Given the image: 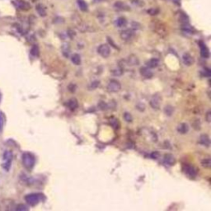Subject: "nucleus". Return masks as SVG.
Instances as JSON below:
<instances>
[{"mask_svg":"<svg viewBox=\"0 0 211 211\" xmlns=\"http://www.w3.org/2000/svg\"><path fill=\"white\" fill-rule=\"evenodd\" d=\"M188 126L186 124H181V125H180L178 128H177V130L181 134H186L188 131Z\"/></svg>","mask_w":211,"mask_h":211,"instance_id":"b1692460","label":"nucleus"},{"mask_svg":"<svg viewBox=\"0 0 211 211\" xmlns=\"http://www.w3.org/2000/svg\"><path fill=\"white\" fill-rule=\"evenodd\" d=\"M182 60H183V63L185 64L186 66H191L194 62L192 56H191L190 54H188V53L184 54L183 56H182Z\"/></svg>","mask_w":211,"mask_h":211,"instance_id":"4468645a","label":"nucleus"},{"mask_svg":"<svg viewBox=\"0 0 211 211\" xmlns=\"http://www.w3.org/2000/svg\"><path fill=\"white\" fill-rule=\"evenodd\" d=\"M67 106L70 109L71 111H74V110H76V109L78 108V101L76 100V98H71L70 100L67 102Z\"/></svg>","mask_w":211,"mask_h":211,"instance_id":"2eb2a0df","label":"nucleus"},{"mask_svg":"<svg viewBox=\"0 0 211 211\" xmlns=\"http://www.w3.org/2000/svg\"><path fill=\"white\" fill-rule=\"evenodd\" d=\"M31 55L34 56H39V49H38V46L34 45L32 47V49H31Z\"/></svg>","mask_w":211,"mask_h":211,"instance_id":"cd10ccee","label":"nucleus"},{"mask_svg":"<svg viewBox=\"0 0 211 211\" xmlns=\"http://www.w3.org/2000/svg\"><path fill=\"white\" fill-rule=\"evenodd\" d=\"M1 97H2V96H1V93H0V100H1Z\"/></svg>","mask_w":211,"mask_h":211,"instance_id":"c9c22d12","label":"nucleus"},{"mask_svg":"<svg viewBox=\"0 0 211 211\" xmlns=\"http://www.w3.org/2000/svg\"><path fill=\"white\" fill-rule=\"evenodd\" d=\"M112 73H113L114 75L119 76V75H121V73H122V71L119 70V69H116V70H113V71H112Z\"/></svg>","mask_w":211,"mask_h":211,"instance_id":"2f4dec72","label":"nucleus"},{"mask_svg":"<svg viewBox=\"0 0 211 211\" xmlns=\"http://www.w3.org/2000/svg\"><path fill=\"white\" fill-rule=\"evenodd\" d=\"M124 119H125V121H127V122H131L132 120H133L132 116H131L130 113H128V112H126V113L124 114Z\"/></svg>","mask_w":211,"mask_h":211,"instance_id":"c85d7f7f","label":"nucleus"},{"mask_svg":"<svg viewBox=\"0 0 211 211\" xmlns=\"http://www.w3.org/2000/svg\"><path fill=\"white\" fill-rule=\"evenodd\" d=\"M163 162L164 163L168 165V166H172L176 163V158H174V156L172 155V154H166L164 156Z\"/></svg>","mask_w":211,"mask_h":211,"instance_id":"f8f14e48","label":"nucleus"},{"mask_svg":"<svg viewBox=\"0 0 211 211\" xmlns=\"http://www.w3.org/2000/svg\"><path fill=\"white\" fill-rule=\"evenodd\" d=\"M97 52L101 56H102L104 58H107L111 54V49L108 45L102 44L97 48Z\"/></svg>","mask_w":211,"mask_h":211,"instance_id":"20e7f679","label":"nucleus"},{"mask_svg":"<svg viewBox=\"0 0 211 211\" xmlns=\"http://www.w3.org/2000/svg\"><path fill=\"white\" fill-rule=\"evenodd\" d=\"M148 14H150V15L152 16H154V15H157L158 13H159V10L158 9H154V8H152V9H149V10L148 11Z\"/></svg>","mask_w":211,"mask_h":211,"instance_id":"7c9ffc66","label":"nucleus"},{"mask_svg":"<svg viewBox=\"0 0 211 211\" xmlns=\"http://www.w3.org/2000/svg\"><path fill=\"white\" fill-rule=\"evenodd\" d=\"M183 172L190 177H196L198 174V169L190 164H184Z\"/></svg>","mask_w":211,"mask_h":211,"instance_id":"7ed1b4c3","label":"nucleus"},{"mask_svg":"<svg viewBox=\"0 0 211 211\" xmlns=\"http://www.w3.org/2000/svg\"><path fill=\"white\" fill-rule=\"evenodd\" d=\"M110 124L111 126L113 127L115 130H117V129L120 127V122L118 121V120L116 118V117H111L110 119Z\"/></svg>","mask_w":211,"mask_h":211,"instance_id":"412c9836","label":"nucleus"},{"mask_svg":"<svg viewBox=\"0 0 211 211\" xmlns=\"http://www.w3.org/2000/svg\"><path fill=\"white\" fill-rule=\"evenodd\" d=\"M77 2H78V7L83 12H87L88 11V4H87V3L84 0H77Z\"/></svg>","mask_w":211,"mask_h":211,"instance_id":"f3484780","label":"nucleus"},{"mask_svg":"<svg viewBox=\"0 0 211 211\" xmlns=\"http://www.w3.org/2000/svg\"><path fill=\"white\" fill-rule=\"evenodd\" d=\"M172 2L176 5H180V0H172Z\"/></svg>","mask_w":211,"mask_h":211,"instance_id":"f704fd0d","label":"nucleus"},{"mask_svg":"<svg viewBox=\"0 0 211 211\" xmlns=\"http://www.w3.org/2000/svg\"><path fill=\"white\" fill-rule=\"evenodd\" d=\"M115 7H116L117 9H120V10H129L130 9V7L128 5H126V3H122V2H116L115 3Z\"/></svg>","mask_w":211,"mask_h":211,"instance_id":"a211bd4d","label":"nucleus"},{"mask_svg":"<svg viewBox=\"0 0 211 211\" xmlns=\"http://www.w3.org/2000/svg\"><path fill=\"white\" fill-rule=\"evenodd\" d=\"M126 23H127V21H126V18H119L116 21V25L117 26V27H122L126 25Z\"/></svg>","mask_w":211,"mask_h":211,"instance_id":"5701e85b","label":"nucleus"},{"mask_svg":"<svg viewBox=\"0 0 211 211\" xmlns=\"http://www.w3.org/2000/svg\"><path fill=\"white\" fill-rule=\"evenodd\" d=\"M44 199H45V196H43L42 194L39 193L29 194V195L25 196V200L27 201V203L28 205H35L39 202L43 201Z\"/></svg>","mask_w":211,"mask_h":211,"instance_id":"f257e3e1","label":"nucleus"},{"mask_svg":"<svg viewBox=\"0 0 211 211\" xmlns=\"http://www.w3.org/2000/svg\"><path fill=\"white\" fill-rule=\"evenodd\" d=\"M140 73L141 75L145 78H151L153 77V73H152V71H151L148 68H147V67H142V68H140Z\"/></svg>","mask_w":211,"mask_h":211,"instance_id":"ddd939ff","label":"nucleus"},{"mask_svg":"<svg viewBox=\"0 0 211 211\" xmlns=\"http://www.w3.org/2000/svg\"><path fill=\"white\" fill-rule=\"evenodd\" d=\"M200 143L204 146L209 147L210 144V140H209V137L207 134H202L200 138Z\"/></svg>","mask_w":211,"mask_h":211,"instance_id":"dca6fc26","label":"nucleus"},{"mask_svg":"<svg viewBox=\"0 0 211 211\" xmlns=\"http://www.w3.org/2000/svg\"><path fill=\"white\" fill-rule=\"evenodd\" d=\"M16 209L18 211H27L29 209L27 206H26L25 205H19L16 208Z\"/></svg>","mask_w":211,"mask_h":211,"instance_id":"c756f323","label":"nucleus"},{"mask_svg":"<svg viewBox=\"0 0 211 211\" xmlns=\"http://www.w3.org/2000/svg\"><path fill=\"white\" fill-rule=\"evenodd\" d=\"M3 158L6 161L5 163L3 164V168L6 170H8L11 166V161H12V158H13V154L9 151H6L4 154H3Z\"/></svg>","mask_w":211,"mask_h":211,"instance_id":"6e6552de","label":"nucleus"},{"mask_svg":"<svg viewBox=\"0 0 211 211\" xmlns=\"http://www.w3.org/2000/svg\"><path fill=\"white\" fill-rule=\"evenodd\" d=\"M153 24H154L153 29H154V31H156L158 34L162 35V34H164V33H165V31H166V28H165V27H164V25L163 23H160V22H157L156 23H153Z\"/></svg>","mask_w":211,"mask_h":211,"instance_id":"9b49d317","label":"nucleus"},{"mask_svg":"<svg viewBox=\"0 0 211 211\" xmlns=\"http://www.w3.org/2000/svg\"><path fill=\"white\" fill-rule=\"evenodd\" d=\"M121 83L116 80H111L107 85V89L111 93H116V92H118L121 89Z\"/></svg>","mask_w":211,"mask_h":211,"instance_id":"39448f33","label":"nucleus"},{"mask_svg":"<svg viewBox=\"0 0 211 211\" xmlns=\"http://www.w3.org/2000/svg\"><path fill=\"white\" fill-rule=\"evenodd\" d=\"M199 45H200V48H201V56L205 59H208L209 57V50L208 47H207L205 44L202 42V41H200V42H199Z\"/></svg>","mask_w":211,"mask_h":211,"instance_id":"1a4fd4ad","label":"nucleus"},{"mask_svg":"<svg viewBox=\"0 0 211 211\" xmlns=\"http://www.w3.org/2000/svg\"><path fill=\"white\" fill-rule=\"evenodd\" d=\"M151 157L154 158V159H156V158H158V157H159V153H158V152H153V153L151 154Z\"/></svg>","mask_w":211,"mask_h":211,"instance_id":"473e14b6","label":"nucleus"},{"mask_svg":"<svg viewBox=\"0 0 211 211\" xmlns=\"http://www.w3.org/2000/svg\"><path fill=\"white\" fill-rule=\"evenodd\" d=\"M4 121H5V116H4L3 112L0 111V131L3 130Z\"/></svg>","mask_w":211,"mask_h":211,"instance_id":"bb28decb","label":"nucleus"},{"mask_svg":"<svg viewBox=\"0 0 211 211\" xmlns=\"http://www.w3.org/2000/svg\"><path fill=\"white\" fill-rule=\"evenodd\" d=\"M134 36V31L131 29H126L121 32V37L124 40H130Z\"/></svg>","mask_w":211,"mask_h":211,"instance_id":"0eeeda50","label":"nucleus"},{"mask_svg":"<svg viewBox=\"0 0 211 211\" xmlns=\"http://www.w3.org/2000/svg\"><path fill=\"white\" fill-rule=\"evenodd\" d=\"M36 10H37V13L40 14V16L41 17H45L46 15V11H45V8H44V6L41 5V4H38L36 6Z\"/></svg>","mask_w":211,"mask_h":211,"instance_id":"4be33fe9","label":"nucleus"},{"mask_svg":"<svg viewBox=\"0 0 211 211\" xmlns=\"http://www.w3.org/2000/svg\"><path fill=\"white\" fill-rule=\"evenodd\" d=\"M206 119H207V121L208 122H210V119H211V113H210V111H208V113H207V115H206Z\"/></svg>","mask_w":211,"mask_h":211,"instance_id":"72a5a7b5","label":"nucleus"},{"mask_svg":"<svg viewBox=\"0 0 211 211\" xmlns=\"http://www.w3.org/2000/svg\"><path fill=\"white\" fill-rule=\"evenodd\" d=\"M71 61L73 62V64H74L75 65H79L81 64V57L78 54H74L72 58H71Z\"/></svg>","mask_w":211,"mask_h":211,"instance_id":"aec40b11","label":"nucleus"},{"mask_svg":"<svg viewBox=\"0 0 211 211\" xmlns=\"http://www.w3.org/2000/svg\"><path fill=\"white\" fill-rule=\"evenodd\" d=\"M173 111H174L173 107L170 105H168L166 107L164 108V112H165V114H167L168 116H171V115H172Z\"/></svg>","mask_w":211,"mask_h":211,"instance_id":"a878e982","label":"nucleus"},{"mask_svg":"<svg viewBox=\"0 0 211 211\" xmlns=\"http://www.w3.org/2000/svg\"><path fill=\"white\" fill-rule=\"evenodd\" d=\"M15 5L16 7L21 10H24V11H27L28 9H30L31 6L30 4L23 0H16L15 1Z\"/></svg>","mask_w":211,"mask_h":211,"instance_id":"9d476101","label":"nucleus"},{"mask_svg":"<svg viewBox=\"0 0 211 211\" xmlns=\"http://www.w3.org/2000/svg\"><path fill=\"white\" fill-rule=\"evenodd\" d=\"M161 97L158 94H155L152 97L150 100V106L154 109H158L161 104Z\"/></svg>","mask_w":211,"mask_h":211,"instance_id":"423d86ee","label":"nucleus"},{"mask_svg":"<svg viewBox=\"0 0 211 211\" xmlns=\"http://www.w3.org/2000/svg\"><path fill=\"white\" fill-rule=\"evenodd\" d=\"M158 64H159V60H158V59H152V60H150L147 63V66H148V68H156V67L158 65Z\"/></svg>","mask_w":211,"mask_h":211,"instance_id":"6ab92c4d","label":"nucleus"},{"mask_svg":"<svg viewBox=\"0 0 211 211\" xmlns=\"http://www.w3.org/2000/svg\"><path fill=\"white\" fill-rule=\"evenodd\" d=\"M32 1H36V0H32Z\"/></svg>","mask_w":211,"mask_h":211,"instance_id":"e433bc0d","label":"nucleus"},{"mask_svg":"<svg viewBox=\"0 0 211 211\" xmlns=\"http://www.w3.org/2000/svg\"><path fill=\"white\" fill-rule=\"evenodd\" d=\"M35 157L30 153H25L23 154V163L26 168L31 169L35 165Z\"/></svg>","mask_w":211,"mask_h":211,"instance_id":"f03ea898","label":"nucleus"},{"mask_svg":"<svg viewBox=\"0 0 211 211\" xmlns=\"http://www.w3.org/2000/svg\"><path fill=\"white\" fill-rule=\"evenodd\" d=\"M201 164L204 168H209L211 166V161L210 158H205L201 161Z\"/></svg>","mask_w":211,"mask_h":211,"instance_id":"393cba45","label":"nucleus"}]
</instances>
